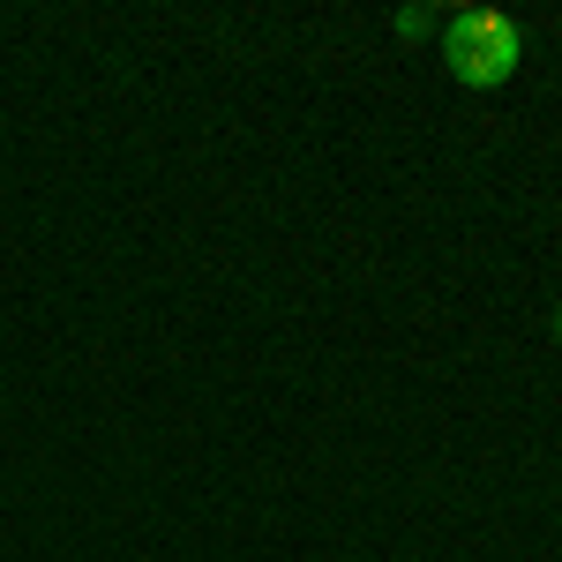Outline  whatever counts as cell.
Listing matches in <instances>:
<instances>
[{
	"mask_svg": "<svg viewBox=\"0 0 562 562\" xmlns=\"http://www.w3.org/2000/svg\"><path fill=\"white\" fill-rule=\"evenodd\" d=\"M390 31H397V38H405V45L435 38V8H397V15H390Z\"/></svg>",
	"mask_w": 562,
	"mask_h": 562,
	"instance_id": "cell-2",
	"label": "cell"
},
{
	"mask_svg": "<svg viewBox=\"0 0 562 562\" xmlns=\"http://www.w3.org/2000/svg\"><path fill=\"white\" fill-rule=\"evenodd\" d=\"M548 330H555V346H562V301H555V323H548Z\"/></svg>",
	"mask_w": 562,
	"mask_h": 562,
	"instance_id": "cell-3",
	"label": "cell"
},
{
	"mask_svg": "<svg viewBox=\"0 0 562 562\" xmlns=\"http://www.w3.org/2000/svg\"><path fill=\"white\" fill-rule=\"evenodd\" d=\"M442 60L465 90H503L525 60V38L503 8H465V15L442 23Z\"/></svg>",
	"mask_w": 562,
	"mask_h": 562,
	"instance_id": "cell-1",
	"label": "cell"
}]
</instances>
